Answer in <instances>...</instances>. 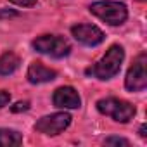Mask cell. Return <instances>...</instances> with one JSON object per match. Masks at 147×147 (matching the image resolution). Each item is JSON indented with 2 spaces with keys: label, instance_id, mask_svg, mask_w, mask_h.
Listing matches in <instances>:
<instances>
[{
  "label": "cell",
  "instance_id": "obj_1",
  "mask_svg": "<svg viewBox=\"0 0 147 147\" xmlns=\"http://www.w3.org/2000/svg\"><path fill=\"white\" fill-rule=\"evenodd\" d=\"M123 59H125L123 47L121 45H111L107 49V52L104 54V57L100 61H97L92 67H88L85 73L92 78H97V80H111L113 76H116L119 73Z\"/></svg>",
  "mask_w": 147,
  "mask_h": 147
},
{
  "label": "cell",
  "instance_id": "obj_2",
  "mask_svg": "<svg viewBox=\"0 0 147 147\" xmlns=\"http://www.w3.org/2000/svg\"><path fill=\"white\" fill-rule=\"evenodd\" d=\"M90 12L102 19L104 23L111 26H119L126 21L128 11L126 5L121 2H111V0H104V2H95L90 5Z\"/></svg>",
  "mask_w": 147,
  "mask_h": 147
},
{
  "label": "cell",
  "instance_id": "obj_3",
  "mask_svg": "<svg viewBox=\"0 0 147 147\" xmlns=\"http://www.w3.org/2000/svg\"><path fill=\"white\" fill-rule=\"evenodd\" d=\"M97 111L113 118L118 123H128L135 116V106L128 100H121L116 97H106L97 102Z\"/></svg>",
  "mask_w": 147,
  "mask_h": 147
},
{
  "label": "cell",
  "instance_id": "obj_4",
  "mask_svg": "<svg viewBox=\"0 0 147 147\" xmlns=\"http://www.w3.org/2000/svg\"><path fill=\"white\" fill-rule=\"evenodd\" d=\"M33 49L40 54L50 55V57H66L71 52V45L67 40L57 35H42L36 40H33Z\"/></svg>",
  "mask_w": 147,
  "mask_h": 147
},
{
  "label": "cell",
  "instance_id": "obj_5",
  "mask_svg": "<svg viewBox=\"0 0 147 147\" xmlns=\"http://www.w3.org/2000/svg\"><path fill=\"white\" fill-rule=\"evenodd\" d=\"M147 55L140 54L133 64L130 66L128 73H126V78H125V87L130 92H142L147 87Z\"/></svg>",
  "mask_w": 147,
  "mask_h": 147
},
{
  "label": "cell",
  "instance_id": "obj_6",
  "mask_svg": "<svg viewBox=\"0 0 147 147\" xmlns=\"http://www.w3.org/2000/svg\"><path fill=\"white\" fill-rule=\"evenodd\" d=\"M69 123H71V116H69L67 113H55V114L40 118V119L35 123V130H36L38 133L54 137V135L62 133V131L69 126Z\"/></svg>",
  "mask_w": 147,
  "mask_h": 147
},
{
  "label": "cell",
  "instance_id": "obj_7",
  "mask_svg": "<svg viewBox=\"0 0 147 147\" xmlns=\"http://www.w3.org/2000/svg\"><path fill=\"white\" fill-rule=\"evenodd\" d=\"M71 33L80 43L88 45V47H95V45L104 42L102 30H99L94 24H76V26L71 28Z\"/></svg>",
  "mask_w": 147,
  "mask_h": 147
},
{
  "label": "cell",
  "instance_id": "obj_8",
  "mask_svg": "<svg viewBox=\"0 0 147 147\" xmlns=\"http://www.w3.org/2000/svg\"><path fill=\"white\" fill-rule=\"evenodd\" d=\"M54 106L61 109H78L82 106V99L73 87H61L54 92Z\"/></svg>",
  "mask_w": 147,
  "mask_h": 147
},
{
  "label": "cell",
  "instance_id": "obj_9",
  "mask_svg": "<svg viewBox=\"0 0 147 147\" xmlns=\"http://www.w3.org/2000/svg\"><path fill=\"white\" fill-rule=\"evenodd\" d=\"M28 82L30 83H35V85H38V83H47V82H52V80H55V76H57V71L55 69H50V67H47L45 64H42V62H31L30 64V67H28Z\"/></svg>",
  "mask_w": 147,
  "mask_h": 147
},
{
  "label": "cell",
  "instance_id": "obj_10",
  "mask_svg": "<svg viewBox=\"0 0 147 147\" xmlns=\"http://www.w3.org/2000/svg\"><path fill=\"white\" fill-rule=\"evenodd\" d=\"M21 61L14 52H5L0 55V76H9L19 67Z\"/></svg>",
  "mask_w": 147,
  "mask_h": 147
},
{
  "label": "cell",
  "instance_id": "obj_11",
  "mask_svg": "<svg viewBox=\"0 0 147 147\" xmlns=\"http://www.w3.org/2000/svg\"><path fill=\"white\" fill-rule=\"evenodd\" d=\"M23 144V135L11 128H0V147H18Z\"/></svg>",
  "mask_w": 147,
  "mask_h": 147
},
{
  "label": "cell",
  "instance_id": "obj_12",
  "mask_svg": "<svg viewBox=\"0 0 147 147\" xmlns=\"http://www.w3.org/2000/svg\"><path fill=\"white\" fill-rule=\"evenodd\" d=\"M104 145H116V147L123 145V147H128L130 142H128L126 138H123V137H107V138L104 140Z\"/></svg>",
  "mask_w": 147,
  "mask_h": 147
},
{
  "label": "cell",
  "instance_id": "obj_13",
  "mask_svg": "<svg viewBox=\"0 0 147 147\" xmlns=\"http://www.w3.org/2000/svg\"><path fill=\"white\" fill-rule=\"evenodd\" d=\"M11 109H12V113H23V111H28V109H30V102H28V100H24V102H18V104H14Z\"/></svg>",
  "mask_w": 147,
  "mask_h": 147
},
{
  "label": "cell",
  "instance_id": "obj_14",
  "mask_svg": "<svg viewBox=\"0 0 147 147\" xmlns=\"http://www.w3.org/2000/svg\"><path fill=\"white\" fill-rule=\"evenodd\" d=\"M11 102V94L5 90H0V107H4Z\"/></svg>",
  "mask_w": 147,
  "mask_h": 147
},
{
  "label": "cell",
  "instance_id": "obj_15",
  "mask_svg": "<svg viewBox=\"0 0 147 147\" xmlns=\"http://www.w3.org/2000/svg\"><path fill=\"white\" fill-rule=\"evenodd\" d=\"M9 2H12L16 5H23V7H31L36 4V0H9Z\"/></svg>",
  "mask_w": 147,
  "mask_h": 147
},
{
  "label": "cell",
  "instance_id": "obj_16",
  "mask_svg": "<svg viewBox=\"0 0 147 147\" xmlns=\"http://www.w3.org/2000/svg\"><path fill=\"white\" fill-rule=\"evenodd\" d=\"M14 16H18V12L12 11V9H2V11H0V19H4V18H14Z\"/></svg>",
  "mask_w": 147,
  "mask_h": 147
},
{
  "label": "cell",
  "instance_id": "obj_17",
  "mask_svg": "<svg viewBox=\"0 0 147 147\" xmlns=\"http://www.w3.org/2000/svg\"><path fill=\"white\" fill-rule=\"evenodd\" d=\"M138 133H140V137H144V138L147 137V133H145V125H142V126H140V130H138Z\"/></svg>",
  "mask_w": 147,
  "mask_h": 147
},
{
  "label": "cell",
  "instance_id": "obj_18",
  "mask_svg": "<svg viewBox=\"0 0 147 147\" xmlns=\"http://www.w3.org/2000/svg\"><path fill=\"white\" fill-rule=\"evenodd\" d=\"M140 2H144V0H140Z\"/></svg>",
  "mask_w": 147,
  "mask_h": 147
}]
</instances>
